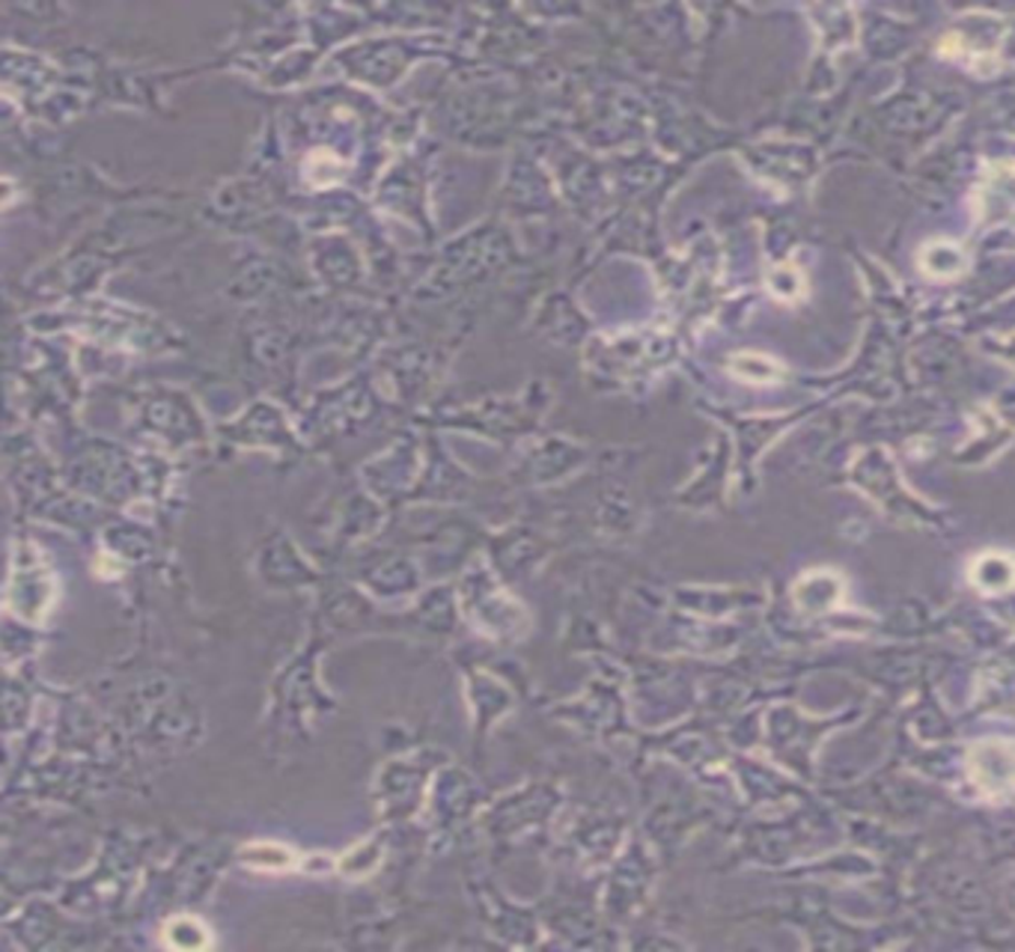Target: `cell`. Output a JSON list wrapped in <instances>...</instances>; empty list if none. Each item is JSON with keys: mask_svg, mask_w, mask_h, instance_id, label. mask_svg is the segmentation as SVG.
Instances as JSON below:
<instances>
[{"mask_svg": "<svg viewBox=\"0 0 1015 952\" xmlns=\"http://www.w3.org/2000/svg\"><path fill=\"white\" fill-rule=\"evenodd\" d=\"M965 771L977 792L985 798H1001L1015 792V741L983 739L965 751Z\"/></svg>", "mask_w": 1015, "mask_h": 952, "instance_id": "cell-1", "label": "cell"}, {"mask_svg": "<svg viewBox=\"0 0 1015 952\" xmlns=\"http://www.w3.org/2000/svg\"><path fill=\"white\" fill-rule=\"evenodd\" d=\"M846 595V581L834 569H810L795 581V607L807 616H819L834 611Z\"/></svg>", "mask_w": 1015, "mask_h": 952, "instance_id": "cell-2", "label": "cell"}, {"mask_svg": "<svg viewBox=\"0 0 1015 952\" xmlns=\"http://www.w3.org/2000/svg\"><path fill=\"white\" fill-rule=\"evenodd\" d=\"M977 218L985 223L1015 221V164L992 167L977 190Z\"/></svg>", "mask_w": 1015, "mask_h": 952, "instance_id": "cell-3", "label": "cell"}, {"mask_svg": "<svg viewBox=\"0 0 1015 952\" xmlns=\"http://www.w3.org/2000/svg\"><path fill=\"white\" fill-rule=\"evenodd\" d=\"M971 583L985 595L1010 593L1015 587V560L1001 550H985L971 562Z\"/></svg>", "mask_w": 1015, "mask_h": 952, "instance_id": "cell-4", "label": "cell"}, {"mask_svg": "<svg viewBox=\"0 0 1015 952\" xmlns=\"http://www.w3.org/2000/svg\"><path fill=\"white\" fill-rule=\"evenodd\" d=\"M918 259H921L923 275L935 277V280H950V277H959L968 268V254L959 244L947 242V239H935V242L923 244Z\"/></svg>", "mask_w": 1015, "mask_h": 952, "instance_id": "cell-5", "label": "cell"}, {"mask_svg": "<svg viewBox=\"0 0 1015 952\" xmlns=\"http://www.w3.org/2000/svg\"><path fill=\"white\" fill-rule=\"evenodd\" d=\"M730 372L736 379L751 384H774L783 379V367L762 351H741L730 360Z\"/></svg>", "mask_w": 1015, "mask_h": 952, "instance_id": "cell-6", "label": "cell"}, {"mask_svg": "<svg viewBox=\"0 0 1015 952\" xmlns=\"http://www.w3.org/2000/svg\"><path fill=\"white\" fill-rule=\"evenodd\" d=\"M765 286L777 301H798L807 292V280L804 271L795 263H781L774 265L772 271L765 275Z\"/></svg>", "mask_w": 1015, "mask_h": 952, "instance_id": "cell-7", "label": "cell"}]
</instances>
